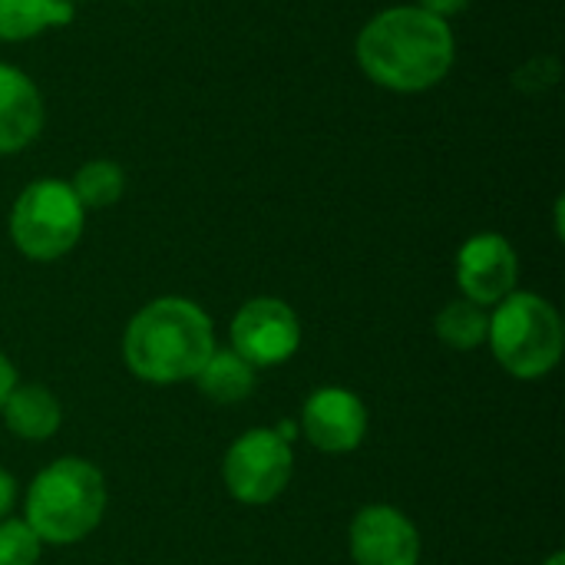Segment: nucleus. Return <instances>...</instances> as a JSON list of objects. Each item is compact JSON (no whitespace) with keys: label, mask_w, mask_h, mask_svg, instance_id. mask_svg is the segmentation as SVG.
Masks as SVG:
<instances>
[{"label":"nucleus","mask_w":565,"mask_h":565,"mask_svg":"<svg viewBox=\"0 0 565 565\" xmlns=\"http://www.w3.org/2000/svg\"><path fill=\"white\" fill-rule=\"evenodd\" d=\"M13 387H17V371H13V364L0 354V407H3V401L10 397Z\"/></svg>","instance_id":"19"},{"label":"nucleus","mask_w":565,"mask_h":565,"mask_svg":"<svg viewBox=\"0 0 565 565\" xmlns=\"http://www.w3.org/2000/svg\"><path fill=\"white\" fill-rule=\"evenodd\" d=\"M417 7L427 10V13H434V17H440V20H447V17H454V13L467 10L470 0H417Z\"/></svg>","instance_id":"18"},{"label":"nucleus","mask_w":565,"mask_h":565,"mask_svg":"<svg viewBox=\"0 0 565 565\" xmlns=\"http://www.w3.org/2000/svg\"><path fill=\"white\" fill-rule=\"evenodd\" d=\"M546 565H565V556H563V553H556V556H553V559H550Z\"/></svg>","instance_id":"21"},{"label":"nucleus","mask_w":565,"mask_h":565,"mask_svg":"<svg viewBox=\"0 0 565 565\" xmlns=\"http://www.w3.org/2000/svg\"><path fill=\"white\" fill-rule=\"evenodd\" d=\"M487 338L497 361L520 381L550 374L563 354V321L556 308L530 291H513L497 305Z\"/></svg>","instance_id":"4"},{"label":"nucleus","mask_w":565,"mask_h":565,"mask_svg":"<svg viewBox=\"0 0 565 565\" xmlns=\"http://www.w3.org/2000/svg\"><path fill=\"white\" fill-rule=\"evenodd\" d=\"M520 258L513 245L497 232H480L463 242L457 252V281L460 291L477 305H500L516 291Z\"/></svg>","instance_id":"8"},{"label":"nucleus","mask_w":565,"mask_h":565,"mask_svg":"<svg viewBox=\"0 0 565 565\" xmlns=\"http://www.w3.org/2000/svg\"><path fill=\"white\" fill-rule=\"evenodd\" d=\"M106 510V483L86 460L66 457L50 463L26 493V526L40 543L70 546L89 536Z\"/></svg>","instance_id":"3"},{"label":"nucleus","mask_w":565,"mask_h":565,"mask_svg":"<svg viewBox=\"0 0 565 565\" xmlns=\"http://www.w3.org/2000/svg\"><path fill=\"white\" fill-rule=\"evenodd\" d=\"M66 3H79V0H66Z\"/></svg>","instance_id":"22"},{"label":"nucleus","mask_w":565,"mask_h":565,"mask_svg":"<svg viewBox=\"0 0 565 565\" xmlns=\"http://www.w3.org/2000/svg\"><path fill=\"white\" fill-rule=\"evenodd\" d=\"M70 189H73V195L79 199L83 209H106V205L122 199L126 172L109 159H93V162L79 166Z\"/></svg>","instance_id":"16"},{"label":"nucleus","mask_w":565,"mask_h":565,"mask_svg":"<svg viewBox=\"0 0 565 565\" xmlns=\"http://www.w3.org/2000/svg\"><path fill=\"white\" fill-rule=\"evenodd\" d=\"M351 556L358 565H417L420 536L401 510L374 503L351 523Z\"/></svg>","instance_id":"9"},{"label":"nucleus","mask_w":565,"mask_h":565,"mask_svg":"<svg viewBox=\"0 0 565 565\" xmlns=\"http://www.w3.org/2000/svg\"><path fill=\"white\" fill-rule=\"evenodd\" d=\"M73 3L66 0H0V40H30L50 26H66Z\"/></svg>","instance_id":"14"},{"label":"nucleus","mask_w":565,"mask_h":565,"mask_svg":"<svg viewBox=\"0 0 565 565\" xmlns=\"http://www.w3.org/2000/svg\"><path fill=\"white\" fill-rule=\"evenodd\" d=\"M232 344V351L245 358L252 367L285 364L301 344L298 315L278 298H255L235 315Z\"/></svg>","instance_id":"7"},{"label":"nucleus","mask_w":565,"mask_h":565,"mask_svg":"<svg viewBox=\"0 0 565 565\" xmlns=\"http://www.w3.org/2000/svg\"><path fill=\"white\" fill-rule=\"evenodd\" d=\"M13 477L7 470H0V520L7 516V510L13 507Z\"/></svg>","instance_id":"20"},{"label":"nucleus","mask_w":565,"mask_h":565,"mask_svg":"<svg viewBox=\"0 0 565 565\" xmlns=\"http://www.w3.org/2000/svg\"><path fill=\"white\" fill-rule=\"evenodd\" d=\"M40 540L23 520L0 523V565H36Z\"/></svg>","instance_id":"17"},{"label":"nucleus","mask_w":565,"mask_h":565,"mask_svg":"<svg viewBox=\"0 0 565 565\" xmlns=\"http://www.w3.org/2000/svg\"><path fill=\"white\" fill-rule=\"evenodd\" d=\"M7 427L23 437V440H46L56 434L60 420H63V411H60V401L46 391V387H13L10 397L3 401L0 407Z\"/></svg>","instance_id":"12"},{"label":"nucleus","mask_w":565,"mask_h":565,"mask_svg":"<svg viewBox=\"0 0 565 565\" xmlns=\"http://www.w3.org/2000/svg\"><path fill=\"white\" fill-rule=\"evenodd\" d=\"M437 338L454 348V351H473L487 341L490 331V315L483 305L477 301H450L440 315H437Z\"/></svg>","instance_id":"15"},{"label":"nucleus","mask_w":565,"mask_h":565,"mask_svg":"<svg viewBox=\"0 0 565 565\" xmlns=\"http://www.w3.org/2000/svg\"><path fill=\"white\" fill-rule=\"evenodd\" d=\"M212 351V321L199 305L185 298H159L146 305L129 321L122 341L129 371L149 384L192 381Z\"/></svg>","instance_id":"2"},{"label":"nucleus","mask_w":565,"mask_h":565,"mask_svg":"<svg viewBox=\"0 0 565 565\" xmlns=\"http://www.w3.org/2000/svg\"><path fill=\"white\" fill-rule=\"evenodd\" d=\"M43 129V96L33 79L0 63V156L26 149Z\"/></svg>","instance_id":"11"},{"label":"nucleus","mask_w":565,"mask_h":565,"mask_svg":"<svg viewBox=\"0 0 565 565\" xmlns=\"http://www.w3.org/2000/svg\"><path fill=\"white\" fill-rule=\"evenodd\" d=\"M354 53L371 83L394 93H420L450 73L457 40L447 20L420 7H391L364 23Z\"/></svg>","instance_id":"1"},{"label":"nucleus","mask_w":565,"mask_h":565,"mask_svg":"<svg viewBox=\"0 0 565 565\" xmlns=\"http://www.w3.org/2000/svg\"><path fill=\"white\" fill-rule=\"evenodd\" d=\"M305 437L324 454H351L367 434V411L358 394L344 387L315 391L301 411Z\"/></svg>","instance_id":"10"},{"label":"nucleus","mask_w":565,"mask_h":565,"mask_svg":"<svg viewBox=\"0 0 565 565\" xmlns=\"http://www.w3.org/2000/svg\"><path fill=\"white\" fill-rule=\"evenodd\" d=\"M86 209L63 179L30 182L10 212V238L33 262L63 258L83 235Z\"/></svg>","instance_id":"5"},{"label":"nucleus","mask_w":565,"mask_h":565,"mask_svg":"<svg viewBox=\"0 0 565 565\" xmlns=\"http://www.w3.org/2000/svg\"><path fill=\"white\" fill-rule=\"evenodd\" d=\"M291 470H295L291 444H285L275 430H265V427L242 434L228 447L225 463H222L228 493L248 507H262L281 497V490L291 480Z\"/></svg>","instance_id":"6"},{"label":"nucleus","mask_w":565,"mask_h":565,"mask_svg":"<svg viewBox=\"0 0 565 565\" xmlns=\"http://www.w3.org/2000/svg\"><path fill=\"white\" fill-rule=\"evenodd\" d=\"M195 381H199V391L212 404L228 407V404L245 401L255 391V367L235 351H212L202 371L195 374Z\"/></svg>","instance_id":"13"}]
</instances>
